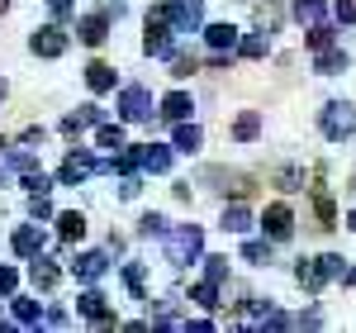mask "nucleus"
<instances>
[{"label": "nucleus", "mask_w": 356, "mask_h": 333, "mask_svg": "<svg viewBox=\"0 0 356 333\" xmlns=\"http://www.w3.org/2000/svg\"><path fill=\"white\" fill-rule=\"evenodd\" d=\"M162 252L171 267H191L204 257V233H200V224H166L162 233Z\"/></svg>", "instance_id": "1"}, {"label": "nucleus", "mask_w": 356, "mask_h": 333, "mask_svg": "<svg viewBox=\"0 0 356 333\" xmlns=\"http://www.w3.org/2000/svg\"><path fill=\"white\" fill-rule=\"evenodd\" d=\"M318 129H323V139H328V143L356 139V105H352V100H328V105L318 110Z\"/></svg>", "instance_id": "2"}, {"label": "nucleus", "mask_w": 356, "mask_h": 333, "mask_svg": "<svg viewBox=\"0 0 356 333\" xmlns=\"http://www.w3.org/2000/svg\"><path fill=\"white\" fill-rule=\"evenodd\" d=\"M95 171H100V162H95L86 148H72V153L62 157V166H57V186H86Z\"/></svg>", "instance_id": "3"}, {"label": "nucleus", "mask_w": 356, "mask_h": 333, "mask_svg": "<svg viewBox=\"0 0 356 333\" xmlns=\"http://www.w3.org/2000/svg\"><path fill=\"white\" fill-rule=\"evenodd\" d=\"M67 48H72V33L62 24H38L29 33V53L33 57H62Z\"/></svg>", "instance_id": "4"}, {"label": "nucleus", "mask_w": 356, "mask_h": 333, "mask_svg": "<svg viewBox=\"0 0 356 333\" xmlns=\"http://www.w3.org/2000/svg\"><path fill=\"white\" fill-rule=\"evenodd\" d=\"M261 233H266L271 243H290V233H295V210H290L285 200H271V205L261 210Z\"/></svg>", "instance_id": "5"}, {"label": "nucleus", "mask_w": 356, "mask_h": 333, "mask_svg": "<svg viewBox=\"0 0 356 333\" xmlns=\"http://www.w3.org/2000/svg\"><path fill=\"white\" fill-rule=\"evenodd\" d=\"M76 314H81L86 324H100V329H110V324H119V314H114V305L105 300V291H81L76 295Z\"/></svg>", "instance_id": "6"}, {"label": "nucleus", "mask_w": 356, "mask_h": 333, "mask_svg": "<svg viewBox=\"0 0 356 333\" xmlns=\"http://www.w3.org/2000/svg\"><path fill=\"white\" fill-rule=\"evenodd\" d=\"M110 33H114V15H110V10H90V15H76V38H81L86 48H100Z\"/></svg>", "instance_id": "7"}, {"label": "nucleus", "mask_w": 356, "mask_h": 333, "mask_svg": "<svg viewBox=\"0 0 356 333\" xmlns=\"http://www.w3.org/2000/svg\"><path fill=\"white\" fill-rule=\"evenodd\" d=\"M204 20V0H166V24L176 33H195Z\"/></svg>", "instance_id": "8"}, {"label": "nucleus", "mask_w": 356, "mask_h": 333, "mask_svg": "<svg viewBox=\"0 0 356 333\" xmlns=\"http://www.w3.org/2000/svg\"><path fill=\"white\" fill-rule=\"evenodd\" d=\"M119 114L129 119V124H138V119H147L152 114V91L147 86H119Z\"/></svg>", "instance_id": "9"}, {"label": "nucleus", "mask_w": 356, "mask_h": 333, "mask_svg": "<svg viewBox=\"0 0 356 333\" xmlns=\"http://www.w3.org/2000/svg\"><path fill=\"white\" fill-rule=\"evenodd\" d=\"M176 53V29L166 20H147V33H143V57H171Z\"/></svg>", "instance_id": "10"}, {"label": "nucleus", "mask_w": 356, "mask_h": 333, "mask_svg": "<svg viewBox=\"0 0 356 333\" xmlns=\"http://www.w3.org/2000/svg\"><path fill=\"white\" fill-rule=\"evenodd\" d=\"M110 252H81L76 262H72V277L76 281H86V286H95V281H105L110 277Z\"/></svg>", "instance_id": "11"}, {"label": "nucleus", "mask_w": 356, "mask_h": 333, "mask_svg": "<svg viewBox=\"0 0 356 333\" xmlns=\"http://www.w3.org/2000/svg\"><path fill=\"white\" fill-rule=\"evenodd\" d=\"M238 38H243V29H238V24H223V20L204 29V43H209V53H233V57H238Z\"/></svg>", "instance_id": "12"}, {"label": "nucleus", "mask_w": 356, "mask_h": 333, "mask_svg": "<svg viewBox=\"0 0 356 333\" xmlns=\"http://www.w3.org/2000/svg\"><path fill=\"white\" fill-rule=\"evenodd\" d=\"M347 67H352V57H347V48H337V43H328V48L314 53V72H318V77H342Z\"/></svg>", "instance_id": "13"}, {"label": "nucleus", "mask_w": 356, "mask_h": 333, "mask_svg": "<svg viewBox=\"0 0 356 333\" xmlns=\"http://www.w3.org/2000/svg\"><path fill=\"white\" fill-rule=\"evenodd\" d=\"M10 248H15V257H38V252H43V229H38V224H19V229H15V233H10Z\"/></svg>", "instance_id": "14"}, {"label": "nucleus", "mask_w": 356, "mask_h": 333, "mask_svg": "<svg viewBox=\"0 0 356 333\" xmlns=\"http://www.w3.org/2000/svg\"><path fill=\"white\" fill-rule=\"evenodd\" d=\"M10 314H15L19 329H38V324H43V305H38L33 295H19V291L10 295Z\"/></svg>", "instance_id": "15"}, {"label": "nucleus", "mask_w": 356, "mask_h": 333, "mask_svg": "<svg viewBox=\"0 0 356 333\" xmlns=\"http://www.w3.org/2000/svg\"><path fill=\"white\" fill-rule=\"evenodd\" d=\"M29 281H33L38 291H53L57 281H62V267H57L53 257H29Z\"/></svg>", "instance_id": "16"}, {"label": "nucleus", "mask_w": 356, "mask_h": 333, "mask_svg": "<svg viewBox=\"0 0 356 333\" xmlns=\"http://www.w3.org/2000/svg\"><path fill=\"white\" fill-rule=\"evenodd\" d=\"M171 148H176V153H200V148H204V129H200V124H186V119H176V134H171Z\"/></svg>", "instance_id": "17"}, {"label": "nucleus", "mask_w": 356, "mask_h": 333, "mask_svg": "<svg viewBox=\"0 0 356 333\" xmlns=\"http://www.w3.org/2000/svg\"><path fill=\"white\" fill-rule=\"evenodd\" d=\"M219 229H223V233H247V229H252V210H247L243 200L223 205V210H219Z\"/></svg>", "instance_id": "18"}, {"label": "nucleus", "mask_w": 356, "mask_h": 333, "mask_svg": "<svg viewBox=\"0 0 356 333\" xmlns=\"http://www.w3.org/2000/svg\"><path fill=\"white\" fill-rule=\"evenodd\" d=\"M86 86H90V95H110L114 86H119V77H114L110 62H90L86 67Z\"/></svg>", "instance_id": "19"}, {"label": "nucleus", "mask_w": 356, "mask_h": 333, "mask_svg": "<svg viewBox=\"0 0 356 333\" xmlns=\"http://www.w3.org/2000/svg\"><path fill=\"white\" fill-rule=\"evenodd\" d=\"M171 153H176V148H166V143H143V148H138L143 171H157V176H162V171H171Z\"/></svg>", "instance_id": "20"}, {"label": "nucleus", "mask_w": 356, "mask_h": 333, "mask_svg": "<svg viewBox=\"0 0 356 333\" xmlns=\"http://www.w3.org/2000/svg\"><path fill=\"white\" fill-rule=\"evenodd\" d=\"M295 281H300L309 295H318L323 286H328V277H323V267H318V257H300V267H295Z\"/></svg>", "instance_id": "21"}, {"label": "nucleus", "mask_w": 356, "mask_h": 333, "mask_svg": "<svg viewBox=\"0 0 356 333\" xmlns=\"http://www.w3.org/2000/svg\"><path fill=\"white\" fill-rule=\"evenodd\" d=\"M195 114V100H191V91H166L162 95V119H191Z\"/></svg>", "instance_id": "22"}, {"label": "nucleus", "mask_w": 356, "mask_h": 333, "mask_svg": "<svg viewBox=\"0 0 356 333\" xmlns=\"http://www.w3.org/2000/svg\"><path fill=\"white\" fill-rule=\"evenodd\" d=\"M238 257H243L247 267H271L275 248H271V238L261 233V238H247V243H243V252H238Z\"/></svg>", "instance_id": "23"}, {"label": "nucleus", "mask_w": 356, "mask_h": 333, "mask_svg": "<svg viewBox=\"0 0 356 333\" xmlns=\"http://www.w3.org/2000/svg\"><path fill=\"white\" fill-rule=\"evenodd\" d=\"M57 238H62V243H81V238H86V215H81V210L57 215Z\"/></svg>", "instance_id": "24"}, {"label": "nucleus", "mask_w": 356, "mask_h": 333, "mask_svg": "<svg viewBox=\"0 0 356 333\" xmlns=\"http://www.w3.org/2000/svg\"><path fill=\"white\" fill-rule=\"evenodd\" d=\"M271 53V33H247V38H238V57H247V62H261V57Z\"/></svg>", "instance_id": "25"}, {"label": "nucleus", "mask_w": 356, "mask_h": 333, "mask_svg": "<svg viewBox=\"0 0 356 333\" xmlns=\"http://www.w3.org/2000/svg\"><path fill=\"white\" fill-rule=\"evenodd\" d=\"M204 181H219V191H233V195H247V176L243 171H223V166H209Z\"/></svg>", "instance_id": "26"}, {"label": "nucleus", "mask_w": 356, "mask_h": 333, "mask_svg": "<svg viewBox=\"0 0 356 333\" xmlns=\"http://www.w3.org/2000/svg\"><path fill=\"white\" fill-rule=\"evenodd\" d=\"M271 181H275V191L295 195V191H304V166H295V162H290V166H275Z\"/></svg>", "instance_id": "27"}, {"label": "nucleus", "mask_w": 356, "mask_h": 333, "mask_svg": "<svg viewBox=\"0 0 356 333\" xmlns=\"http://www.w3.org/2000/svg\"><path fill=\"white\" fill-rule=\"evenodd\" d=\"M257 134H261V114H257V110H243L238 119H233V139H238V143H252Z\"/></svg>", "instance_id": "28"}, {"label": "nucleus", "mask_w": 356, "mask_h": 333, "mask_svg": "<svg viewBox=\"0 0 356 333\" xmlns=\"http://www.w3.org/2000/svg\"><path fill=\"white\" fill-rule=\"evenodd\" d=\"M124 286H129L134 300H147V295H143V291H147V262H129V267H124Z\"/></svg>", "instance_id": "29"}, {"label": "nucleus", "mask_w": 356, "mask_h": 333, "mask_svg": "<svg viewBox=\"0 0 356 333\" xmlns=\"http://www.w3.org/2000/svg\"><path fill=\"white\" fill-rule=\"evenodd\" d=\"M314 210H318V229H337V205L323 186H314Z\"/></svg>", "instance_id": "30"}, {"label": "nucleus", "mask_w": 356, "mask_h": 333, "mask_svg": "<svg viewBox=\"0 0 356 333\" xmlns=\"http://www.w3.org/2000/svg\"><path fill=\"white\" fill-rule=\"evenodd\" d=\"M191 305L219 309V305H223V300H219V286H214V281H195V286H191Z\"/></svg>", "instance_id": "31"}, {"label": "nucleus", "mask_w": 356, "mask_h": 333, "mask_svg": "<svg viewBox=\"0 0 356 333\" xmlns=\"http://www.w3.org/2000/svg\"><path fill=\"white\" fill-rule=\"evenodd\" d=\"M95 148H105V153L124 148V124H95Z\"/></svg>", "instance_id": "32"}, {"label": "nucleus", "mask_w": 356, "mask_h": 333, "mask_svg": "<svg viewBox=\"0 0 356 333\" xmlns=\"http://www.w3.org/2000/svg\"><path fill=\"white\" fill-rule=\"evenodd\" d=\"M290 15H295L304 29L318 24V20H323V0H295V5H290Z\"/></svg>", "instance_id": "33"}, {"label": "nucleus", "mask_w": 356, "mask_h": 333, "mask_svg": "<svg viewBox=\"0 0 356 333\" xmlns=\"http://www.w3.org/2000/svg\"><path fill=\"white\" fill-rule=\"evenodd\" d=\"M332 33H337V29H332V24H323V20H318V24H309V33H304V48H309V53L328 48V43H332Z\"/></svg>", "instance_id": "34"}, {"label": "nucleus", "mask_w": 356, "mask_h": 333, "mask_svg": "<svg viewBox=\"0 0 356 333\" xmlns=\"http://www.w3.org/2000/svg\"><path fill=\"white\" fill-rule=\"evenodd\" d=\"M166 62H171V77H176V82H186V77L200 72V57H195V53H171Z\"/></svg>", "instance_id": "35"}, {"label": "nucleus", "mask_w": 356, "mask_h": 333, "mask_svg": "<svg viewBox=\"0 0 356 333\" xmlns=\"http://www.w3.org/2000/svg\"><path fill=\"white\" fill-rule=\"evenodd\" d=\"M162 233H166V215L147 210V215L138 219V238H162Z\"/></svg>", "instance_id": "36"}, {"label": "nucleus", "mask_w": 356, "mask_h": 333, "mask_svg": "<svg viewBox=\"0 0 356 333\" xmlns=\"http://www.w3.org/2000/svg\"><path fill=\"white\" fill-rule=\"evenodd\" d=\"M280 20H285V10H280V5H257V29H261V33H275Z\"/></svg>", "instance_id": "37"}, {"label": "nucleus", "mask_w": 356, "mask_h": 333, "mask_svg": "<svg viewBox=\"0 0 356 333\" xmlns=\"http://www.w3.org/2000/svg\"><path fill=\"white\" fill-rule=\"evenodd\" d=\"M200 262H204V281H214V286H223V281H228V257H219V252H214V257H200Z\"/></svg>", "instance_id": "38"}, {"label": "nucleus", "mask_w": 356, "mask_h": 333, "mask_svg": "<svg viewBox=\"0 0 356 333\" xmlns=\"http://www.w3.org/2000/svg\"><path fill=\"white\" fill-rule=\"evenodd\" d=\"M29 215L43 224V219H53V200H48V191H33L29 195Z\"/></svg>", "instance_id": "39"}, {"label": "nucleus", "mask_w": 356, "mask_h": 333, "mask_svg": "<svg viewBox=\"0 0 356 333\" xmlns=\"http://www.w3.org/2000/svg\"><path fill=\"white\" fill-rule=\"evenodd\" d=\"M318 267H323V277H328V281H337L342 272H347V257H342V252H323Z\"/></svg>", "instance_id": "40"}, {"label": "nucleus", "mask_w": 356, "mask_h": 333, "mask_svg": "<svg viewBox=\"0 0 356 333\" xmlns=\"http://www.w3.org/2000/svg\"><path fill=\"white\" fill-rule=\"evenodd\" d=\"M332 15H337V24L356 29V0H332Z\"/></svg>", "instance_id": "41"}, {"label": "nucleus", "mask_w": 356, "mask_h": 333, "mask_svg": "<svg viewBox=\"0 0 356 333\" xmlns=\"http://www.w3.org/2000/svg\"><path fill=\"white\" fill-rule=\"evenodd\" d=\"M19 143H24V148H43V143H48V129H43V124H29V129H19Z\"/></svg>", "instance_id": "42"}, {"label": "nucleus", "mask_w": 356, "mask_h": 333, "mask_svg": "<svg viewBox=\"0 0 356 333\" xmlns=\"http://www.w3.org/2000/svg\"><path fill=\"white\" fill-rule=\"evenodd\" d=\"M138 195H143V176H138V171H129V176L119 181V200H138Z\"/></svg>", "instance_id": "43"}, {"label": "nucleus", "mask_w": 356, "mask_h": 333, "mask_svg": "<svg viewBox=\"0 0 356 333\" xmlns=\"http://www.w3.org/2000/svg\"><path fill=\"white\" fill-rule=\"evenodd\" d=\"M24 191L29 195H33V191H53V176H43V171L33 166V171H24Z\"/></svg>", "instance_id": "44"}, {"label": "nucleus", "mask_w": 356, "mask_h": 333, "mask_svg": "<svg viewBox=\"0 0 356 333\" xmlns=\"http://www.w3.org/2000/svg\"><path fill=\"white\" fill-rule=\"evenodd\" d=\"M76 114H81V124H86V129H95V124H105V110H100L95 100H86V105H81Z\"/></svg>", "instance_id": "45"}, {"label": "nucleus", "mask_w": 356, "mask_h": 333, "mask_svg": "<svg viewBox=\"0 0 356 333\" xmlns=\"http://www.w3.org/2000/svg\"><path fill=\"white\" fill-rule=\"evenodd\" d=\"M48 10H53L57 20H76V0H43Z\"/></svg>", "instance_id": "46"}, {"label": "nucleus", "mask_w": 356, "mask_h": 333, "mask_svg": "<svg viewBox=\"0 0 356 333\" xmlns=\"http://www.w3.org/2000/svg\"><path fill=\"white\" fill-rule=\"evenodd\" d=\"M15 286H19V272H15V267H0V295H5V300L15 295Z\"/></svg>", "instance_id": "47"}, {"label": "nucleus", "mask_w": 356, "mask_h": 333, "mask_svg": "<svg viewBox=\"0 0 356 333\" xmlns=\"http://www.w3.org/2000/svg\"><path fill=\"white\" fill-rule=\"evenodd\" d=\"M62 134H67V139L76 143L86 134V124H81V114H67V119H62Z\"/></svg>", "instance_id": "48"}, {"label": "nucleus", "mask_w": 356, "mask_h": 333, "mask_svg": "<svg viewBox=\"0 0 356 333\" xmlns=\"http://www.w3.org/2000/svg\"><path fill=\"white\" fill-rule=\"evenodd\" d=\"M43 324H48V329H67L72 319H67V309H48V314H43Z\"/></svg>", "instance_id": "49"}, {"label": "nucleus", "mask_w": 356, "mask_h": 333, "mask_svg": "<svg viewBox=\"0 0 356 333\" xmlns=\"http://www.w3.org/2000/svg\"><path fill=\"white\" fill-rule=\"evenodd\" d=\"M295 324H300V329H323V314H318V309H309V314H300Z\"/></svg>", "instance_id": "50"}, {"label": "nucleus", "mask_w": 356, "mask_h": 333, "mask_svg": "<svg viewBox=\"0 0 356 333\" xmlns=\"http://www.w3.org/2000/svg\"><path fill=\"white\" fill-rule=\"evenodd\" d=\"M342 286H356V267H347V272H342Z\"/></svg>", "instance_id": "51"}, {"label": "nucleus", "mask_w": 356, "mask_h": 333, "mask_svg": "<svg viewBox=\"0 0 356 333\" xmlns=\"http://www.w3.org/2000/svg\"><path fill=\"white\" fill-rule=\"evenodd\" d=\"M347 229H352V233H356V210H352V215H347Z\"/></svg>", "instance_id": "52"}, {"label": "nucleus", "mask_w": 356, "mask_h": 333, "mask_svg": "<svg viewBox=\"0 0 356 333\" xmlns=\"http://www.w3.org/2000/svg\"><path fill=\"white\" fill-rule=\"evenodd\" d=\"M5 91H10V82H5V77H0V100H5Z\"/></svg>", "instance_id": "53"}, {"label": "nucleus", "mask_w": 356, "mask_h": 333, "mask_svg": "<svg viewBox=\"0 0 356 333\" xmlns=\"http://www.w3.org/2000/svg\"><path fill=\"white\" fill-rule=\"evenodd\" d=\"M10 5H15V0H0V15H5V10H10Z\"/></svg>", "instance_id": "54"}, {"label": "nucleus", "mask_w": 356, "mask_h": 333, "mask_svg": "<svg viewBox=\"0 0 356 333\" xmlns=\"http://www.w3.org/2000/svg\"><path fill=\"white\" fill-rule=\"evenodd\" d=\"M5 148H10V139H5V134H0V153H5Z\"/></svg>", "instance_id": "55"}, {"label": "nucleus", "mask_w": 356, "mask_h": 333, "mask_svg": "<svg viewBox=\"0 0 356 333\" xmlns=\"http://www.w3.org/2000/svg\"><path fill=\"white\" fill-rule=\"evenodd\" d=\"M352 195H356V171H352Z\"/></svg>", "instance_id": "56"}, {"label": "nucleus", "mask_w": 356, "mask_h": 333, "mask_svg": "<svg viewBox=\"0 0 356 333\" xmlns=\"http://www.w3.org/2000/svg\"><path fill=\"white\" fill-rule=\"evenodd\" d=\"M0 176H5V166H0Z\"/></svg>", "instance_id": "57"}]
</instances>
